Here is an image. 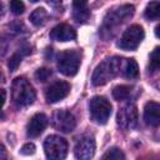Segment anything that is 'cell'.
<instances>
[{
    "label": "cell",
    "mask_w": 160,
    "mask_h": 160,
    "mask_svg": "<svg viewBox=\"0 0 160 160\" xmlns=\"http://www.w3.org/2000/svg\"><path fill=\"white\" fill-rule=\"evenodd\" d=\"M89 111L91 119L100 125L108 122L111 115V104L104 96H94L89 104Z\"/></svg>",
    "instance_id": "obj_5"
},
{
    "label": "cell",
    "mask_w": 160,
    "mask_h": 160,
    "mask_svg": "<svg viewBox=\"0 0 160 160\" xmlns=\"http://www.w3.org/2000/svg\"><path fill=\"white\" fill-rule=\"evenodd\" d=\"M148 70L149 72L154 74L160 70V46L155 48L150 56H149V64H148Z\"/></svg>",
    "instance_id": "obj_17"
},
{
    "label": "cell",
    "mask_w": 160,
    "mask_h": 160,
    "mask_svg": "<svg viewBox=\"0 0 160 160\" xmlns=\"http://www.w3.org/2000/svg\"><path fill=\"white\" fill-rule=\"evenodd\" d=\"M51 78V70L46 68H40L35 71V79L40 82H45Z\"/></svg>",
    "instance_id": "obj_21"
},
{
    "label": "cell",
    "mask_w": 160,
    "mask_h": 160,
    "mask_svg": "<svg viewBox=\"0 0 160 160\" xmlns=\"http://www.w3.org/2000/svg\"><path fill=\"white\" fill-rule=\"evenodd\" d=\"M102 159H110V160H120V159H125V155L124 152L118 149V148H111L109 149L104 155H102Z\"/></svg>",
    "instance_id": "obj_20"
},
{
    "label": "cell",
    "mask_w": 160,
    "mask_h": 160,
    "mask_svg": "<svg viewBox=\"0 0 160 160\" xmlns=\"http://www.w3.org/2000/svg\"><path fill=\"white\" fill-rule=\"evenodd\" d=\"M50 5H52V6H58V5H60L61 2H62V0H46Z\"/></svg>",
    "instance_id": "obj_26"
},
{
    "label": "cell",
    "mask_w": 160,
    "mask_h": 160,
    "mask_svg": "<svg viewBox=\"0 0 160 160\" xmlns=\"http://www.w3.org/2000/svg\"><path fill=\"white\" fill-rule=\"evenodd\" d=\"M44 151L48 159L60 160L68 154V142L59 135H50L44 141Z\"/></svg>",
    "instance_id": "obj_6"
},
{
    "label": "cell",
    "mask_w": 160,
    "mask_h": 160,
    "mask_svg": "<svg viewBox=\"0 0 160 160\" xmlns=\"http://www.w3.org/2000/svg\"><path fill=\"white\" fill-rule=\"evenodd\" d=\"M80 62L81 55L78 50H66L58 59V69L65 76H74L79 71Z\"/></svg>",
    "instance_id": "obj_4"
},
{
    "label": "cell",
    "mask_w": 160,
    "mask_h": 160,
    "mask_svg": "<svg viewBox=\"0 0 160 160\" xmlns=\"http://www.w3.org/2000/svg\"><path fill=\"white\" fill-rule=\"evenodd\" d=\"M52 126L61 132H71L76 126L75 116L68 110H58L52 115Z\"/></svg>",
    "instance_id": "obj_9"
},
{
    "label": "cell",
    "mask_w": 160,
    "mask_h": 160,
    "mask_svg": "<svg viewBox=\"0 0 160 160\" xmlns=\"http://www.w3.org/2000/svg\"><path fill=\"white\" fill-rule=\"evenodd\" d=\"M144 120L149 126L160 125V104L155 101H149L144 108Z\"/></svg>",
    "instance_id": "obj_14"
},
{
    "label": "cell",
    "mask_w": 160,
    "mask_h": 160,
    "mask_svg": "<svg viewBox=\"0 0 160 160\" xmlns=\"http://www.w3.org/2000/svg\"><path fill=\"white\" fill-rule=\"evenodd\" d=\"M144 36H145V32L140 25H136V24L131 25L124 31L122 36L120 38V41L118 42V46L126 51L135 50L142 41Z\"/></svg>",
    "instance_id": "obj_7"
},
{
    "label": "cell",
    "mask_w": 160,
    "mask_h": 160,
    "mask_svg": "<svg viewBox=\"0 0 160 160\" xmlns=\"http://www.w3.org/2000/svg\"><path fill=\"white\" fill-rule=\"evenodd\" d=\"M46 126H48L46 115L42 112H38L30 119L28 128H26V134L29 138H38L39 135L42 134V131L45 130Z\"/></svg>",
    "instance_id": "obj_12"
},
{
    "label": "cell",
    "mask_w": 160,
    "mask_h": 160,
    "mask_svg": "<svg viewBox=\"0 0 160 160\" xmlns=\"http://www.w3.org/2000/svg\"><path fill=\"white\" fill-rule=\"evenodd\" d=\"M11 98L16 106H29L34 102L36 94L29 80L16 78L11 85Z\"/></svg>",
    "instance_id": "obj_2"
},
{
    "label": "cell",
    "mask_w": 160,
    "mask_h": 160,
    "mask_svg": "<svg viewBox=\"0 0 160 160\" xmlns=\"http://www.w3.org/2000/svg\"><path fill=\"white\" fill-rule=\"evenodd\" d=\"M10 10L14 15H21L25 10V5L21 0H10Z\"/></svg>",
    "instance_id": "obj_22"
},
{
    "label": "cell",
    "mask_w": 160,
    "mask_h": 160,
    "mask_svg": "<svg viewBox=\"0 0 160 160\" xmlns=\"http://www.w3.org/2000/svg\"><path fill=\"white\" fill-rule=\"evenodd\" d=\"M122 62H124V59H121L119 56H111V58L105 59L94 70V74L91 78L92 85L102 86L106 82H109L110 80H112L115 76L121 74Z\"/></svg>",
    "instance_id": "obj_1"
},
{
    "label": "cell",
    "mask_w": 160,
    "mask_h": 160,
    "mask_svg": "<svg viewBox=\"0 0 160 160\" xmlns=\"http://www.w3.org/2000/svg\"><path fill=\"white\" fill-rule=\"evenodd\" d=\"M35 145L34 144H31V142H28V144H25V145H22V148L20 149V152L22 154V155H32L34 152H35Z\"/></svg>",
    "instance_id": "obj_24"
},
{
    "label": "cell",
    "mask_w": 160,
    "mask_h": 160,
    "mask_svg": "<svg viewBox=\"0 0 160 160\" xmlns=\"http://www.w3.org/2000/svg\"><path fill=\"white\" fill-rule=\"evenodd\" d=\"M135 12V8L130 4H125L121 6H118L112 10H110L106 16L104 18L102 22V30L110 31L112 28H116L125 22L128 19H130Z\"/></svg>",
    "instance_id": "obj_3"
},
{
    "label": "cell",
    "mask_w": 160,
    "mask_h": 160,
    "mask_svg": "<svg viewBox=\"0 0 160 160\" xmlns=\"http://www.w3.org/2000/svg\"><path fill=\"white\" fill-rule=\"evenodd\" d=\"M86 4H88V0H72L74 10H81V9H86Z\"/></svg>",
    "instance_id": "obj_25"
},
{
    "label": "cell",
    "mask_w": 160,
    "mask_h": 160,
    "mask_svg": "<svg viewBox=\"0 0 160 160\" xmlns=\"http://www.w3.org/2000/svg\"><path fill=\"white\" fill-rule=\"evenodd\" d=\"M1 92H2V105H4L5 104V100H6V94H5V90L4 89L1 90Z\"/></svg>",
    "instance_id": "obj_28"
},
{
    "label": "cell",
    "mask_w": 160,
    "mask_h": 160,
    "mask_svg": "<svg viewBox=\"0 0 160 160\" xmlns=\"http://www.w3.org/2000/svg\"><path fill=\"white\" fill-rule=\"evenodd\" d=\"M155 35H156V38L160 39V25H158V26L155 28Z\"/></svg>",
    "instance_id": "obj_27"
},
{
    "label": "cell",
    "mask_w": 160,
    "mask_h": 160,
    "mask_svg": "<svg viewBox=\"0 0 160 160\" xmlns=\"http://www.w3.org/2000/svg\"><path fill=\"white\" fill-rule=\"evenodd\" d=\"M130 92H131V89L128 85H118L112 89V96L118 101L126 100L130 96Z\"/></svg>",
    "instance_id": "obj_19"
},
{
    "label": "cell",
    "mask_w": 160,
    "mask_h": 160,
    "mask_svg": "<svg viewBox=\"0 0 160 160\" xmlns=\"http://www.w3.org/2000/svg\"><path fill=\"white\" fill-rule=\"evenodd\" d=\"M148 20H158L160 19V1H151L145 8L144 12Z\"/></svg>",
    "instance_id": "obj_18"
},
{
    "label": "cell",
    "mask_w": 160,
    "mask_h": 160,
    "mask_svg": "<svg viewBox=\"0 0 160 160\" xmlns=\"http://www.w3.org/2000/svg\"><path fill=\"white\" fill-rule=\"evenodd\" d=\"M48 18H49V14H48V11L44 8H38V9H35L30 14V21L35 26H42V25H45L46 21H48Z\"/></svg>",
    "instance_id": "obj_16"
},
{
    "label": "cell",
    "mask_w": 160,
    "mask_h": 160,
    "mask_svg": "<svg viewBox=\"0 0 160 160\" xmlns=\"http://www.w3.org/2000/svg\"><path fill=\"white\" fill-rule=\"evenodd\" d=\"M20 62H21V55H20V52H15L14 55H11L10 59H9V61H8V66H9L10 71H15L18 69V66L20 65Z\"/></svg>",
    "instance_id": "obj_23"
},
{
    "label": "cell",
    "mask_w": 160,
    "mask_h": 160,
    "mask_svg": "<svg viewBox=\"0 0 160 160\" xmlns=\"http://www.w3.org/2000/svg\"><path fill=\"white\" fill-rule=\"evenodd\" d=\"M50 39L60 42L71 41L76 39V31L74 30V28H71L68 24H59L54 26L52 30L50 31Z\"/></svg>",
    "instance_id": "obj_13"
},
{
    "label": "cell",
    "mask_w": 160,
    "mask_h": 160,
    "mask_svg": "<svg viewBox=\"0 0 160 160\" xmlns=\"http://www.w3.org/2000/svg\"><path fill=\"white\" fill-rule=\"evenodd\" d=\"M70 92V84L62 80H58L52 82L50 86H48L45 91V99L49 104L58 102L62 99H65Z\"/></svg>",
    "instance_id": "obj_11"
},
{
    "label": "cell",
    "mask_w": 160,
    "mask_h": 160,
    "mask_svg": "<svg viewBox=\"0 0 160 160\" xmlns=\"http://www.w3.org/2000/svg\"><path fill=\"white\" fill-rule=\"evenodd\" d=\"M121 75L128 79H136L139 76V68L134 59H124Z\"/></svg>",
    "instance_id": "obj_15"
},
{
    "label": "cell",
    "mask_w": 160,
    "mask_h": 160,
    "mask_svg": "<svg viewBox=\"0 0 160 160\" xmlns=\"http://www.w3.org/2000/svg\"><path fill=\"white\" fill-rule=\"evenodd\" d=\"M95 139L92 135L86 134L82 135L79 141L76 142L75 148H74V154L76 159L80 160H89L94 156L95 154Z\"/></svg>",
    "instance_id": "obj_10"
},
{
    "label": "cell",
    "mask_w": 160,
    "mask_h": 160,
    "mask_svg": "<svg viewBox=\"0 0 160 160\" xmlns=\"http://www.w3.org/2000/svg\"><path fill=\"white\" fill-rule=\"evenodd\" d=\"M116 122L122 129H134L138 124V108L135 106V104L129 102L124 105L118 112Z\"/></svg>",
    "instance_id": "obj_8"
},
{
    "label": "cell",
    "mask_w": 160,
    "mask_h": 160,
    "mask_svg": "<svg viewBox=\"0 0 160 160\" xmlns=\"http://www.w3.org/2000/svg\"><path fill=\"white\" fill-rule=\"evenodd\" d=\"M30 1H32V2H36V1H39V0H30Z\"/></svg>",
    "instance_id": "obj_29"
}]
</instances>
